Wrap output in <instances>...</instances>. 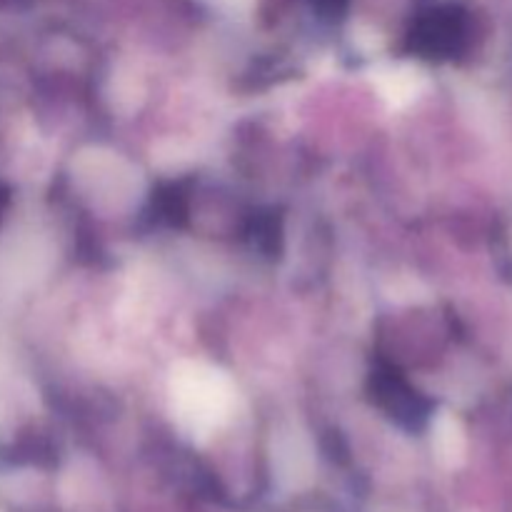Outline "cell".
<instances>
[{
	"mask_svg": "<svg viewBox=\"0 0 512 512\" xmlns=\"http://www.w3.org/2000/svg\"><path fill=\"white\" fill-rule=\"evenodd\" d=\"M170 410L180 428L205 438L228 423L235 408V388L223 370L208 363H180L168 383Z\"/></svg>",
	"mask_w": 512,
	"mask_h": 512,
	"instance_id": "1",
	"label": "cell"
},
{
	"mask_svg": "<svg viewBox=\"0 0 512 512\" xmlns=\"http://www.w3.org/2000/svg\"><path fill=\"white\" fill-rule=\"evenodd\" d=\"M373 85L390 108H408L428 88V75L418 65L388 63L373 70Z\"/></svg>",
	"mask_w": 512,
	"mask_h": 512,
	"instance_id": "2",
	"label": "cell"
},
{
	"mask_svg": "<svg viewBox=\"0 0 512 512\" xmlns=\"http://www.w3.org/2000/svg\"><path fill=\"white\" fill-rule=\"evenodd\" d=\"M433 438L435 450L440 453V458L455 460L463 453V428H460V423L450 413H440L438 418H435Z\"/></svg>",
	"mask_w": 512,
	"mask_h": 512,
	"instance_id": "3",
	"label": "cell"
},
{
	"mask_svg": "<svg viewBox=\"0 0 512 512\" xmlns=\"http://www.w3.org/2000/svg\"><path fill=\"white\" fill-rule=\"evenodd\" d=\"M223 3H228V5H240V3H245V0H223Z\"/></svg>",
	"mask_w": 512,
	"mask_h": 512,
	"instance_id": "4",
	"label": "cell"
}]
</instances>
